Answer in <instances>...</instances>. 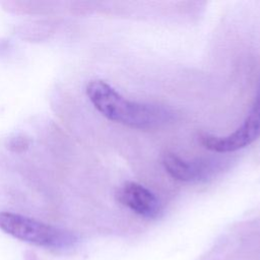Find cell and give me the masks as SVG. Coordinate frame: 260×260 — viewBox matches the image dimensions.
<instances>
[{"label": "cell", "mask_w": 260, "mask_h": 260, "mask_svg": "<svg viewBox=\"0 0 260 260\" xmlns=\"http://www.w3.org/2000/svg\"><path fill=\"white\" fill-rule=\"evenodd\" d=\"M0 230L20 241L52 250H67L78 242V237L70 231L6 211L0 212Z\"/></svg>", "instance_id": "obj_2"}, {"label": "cell", "mask_w": 260, "mask_h": 260, "mask_svg": "<svg viewBox=\"0 0 260 260\" xmlns=\"http://www.w3.org/2000/svg\"><path fill=\"white\" fill-rule=\"evenodd\" d=\"M118 201L144 218H157L162 213L158 198L146 187L136 182L124 183L117 192Z\"/></svg>", "instance_id": "obj_5"}, {"label": "cell", "mask_w": 260, "mask_h": 260, "mask_svg": "<svg viewBox=\"0 0 260 260\" xmlns=\"http://www.w3.org/2000/svg\"><path fill=\"white\" fill-rule=\"evenodd\" d=\"M225 162L222 158L189 160L172 152H167L162 157V166L166 172L173 179L185 183L205 182L219 173Z\"/></svg>", "instance_id": "obj_4"}, {"label": "cell", "mask_w": 260, "mask_h": 260, "mask_svg": "<svg viewBox=\"0 0 260 260\" xmlns=\"http://www.w3.org/2000/svg\"><path fill=\"white\" fill-rule=\"evenodd\" d=\"M85 90L90 103L104 117L133 129H157L172 123L176 117L168 107L127 100L104 80L89 81Z\"/></svg>", "instance_id": "obj_1"}, {"label": "cell", "mask_w": 260, "mask_h": 260, "mask_svg": "<svg viewBox=\"0 0 260 260\" xmlns=\"http://www.w3.org/2000/svg\"><path fill=\"white\" fill-rule=\"evenodd\" d=\"M260 137V84L248 116L242 124L232 133L224 136L200 133V144L213 152L226 153L239 150L250 145Z\"/></svg>", "instance_id": "obj_3"}, {"label": "cell", "mask_w": 260, "mask_h": 260, "mask_svg": "<svg viewBox=\"0 0 260 260\" xmlns=\"http://www.w3.org/2000/svg\"><path fill=\"white\" fill-rule=\"evenodd\" d=\"M11 146H14L15 150H19V148L24 149V146H27V142H25L24 138H14L10 142V147Z\"/></svg>", "instance_id": "obj_6"}]
</instances>
